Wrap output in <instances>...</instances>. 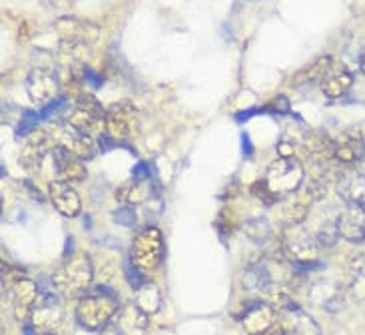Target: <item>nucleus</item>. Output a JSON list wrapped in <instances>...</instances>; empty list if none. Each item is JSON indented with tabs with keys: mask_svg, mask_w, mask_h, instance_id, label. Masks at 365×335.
Segmentation results:
<instances>
[{
	"mask_svg": "<svg viewBox=\"0 0 365 335\" xmlns=\"http://www.w3.org/2000/svg\"><path fill=\"white\" fill-rule=\"evenodd\" d=\"M54 30L60 36L62 46L70 50V52L92 46L100 36L98 26H94L92 22H86V20L72 19V16H64V19L56 20Z\"/></svg>",
	"mask_w": 365,
	"mask_h": 335,
	"instance_id": "obj_7",
	"label": "nucleus"
},
{
	"mask_svg": "<svg viewBox=\"0 0 365 335\" xmlns=\"http://www.w3.org/2000/svg\"><path fill=\"white\" fill-rule=\"evenodd\" d=\"M164 236L158 227H146L138 232L130 246V266H134L144 276L156 272L164 259Z\"/></svg>",
	"mask_w": 365,
	"mask_h": 335,
	"instance_id": "obj_4",
	"label": "nucleus"
},
{
	"mask_svg": "<svg viewBox=\"0 0 365 335\" xmlns=\"http://www.w3.org/2000/svg\"><path fill=\"white\" fill-rule=\"evenodd\" d=\"M365 156V140L359 130H347L336 140V162L341 168H354Z\"/></svg>",
	"mask_w": 365,
	"mask_h": 335,
	"instance_id": "obj_20",
	"label": "nucleus"
},
{
	"mask_svg": "<svg viewBox=\"0 0 365 335\" xmlns=\"http://www.w3.org/2000/svg\"><path fill=\"white\" fill-rule=\"evenodd\" d=\"M277 321V309L266 302L250 306L242 316V329L247 335H266Z\"/></svg>",
	"mask_w": 365,
	"mask_h": 335,
	"instance_id": "obj_17",
	"label": "nucleus"
},
{
	"mask_svg": "<svg viewBox=\"0 0 365 335\" xmlns=\"http://www.w3.org/2000/svg\"><path fill=\"white\" fill-rule=\"evenodd\" d=\"M334 64V58L331 56H319L314 62H309L306 68H302L294 76V84L296 86H307V84H316V82H322L324 74L327 72V68Z\"/></svg>",
	"mask_w": 365,
	"mask_h": 335,
	"instance_id": "obj_27",
	"label": "nucleus"
},
{
	"mask_svg": "<svg viewBox=\"0 0 365 335\" xmlns=\"http://www.w3.org/2000/svg\"><path fill=\"white\" fill-rule=\"evenodd\" d=\"M257 112H262V110L252 108V110H247V112H240V114H236V120L237 122H247V118H252V116L257 114Z\"/></svg>",
	"mask_w": 365,
	"mask_h": 335,
	"instance_id": "obj_40",
	"label": "nucleus"
},
{
	"mask_svg": "<svg viewBox=\"0 0 365 335\" xmlns=\"http://www.w3.org/2000/svg\"><path fill=\"white\" fill-rule=\"evenodd\" d=\"M66 124L88 136H100L106 126V110L90 94H80L66 116Z\"/></svg>",
	"mask_w": 365,
	"mask_h": 335,
	"instance_id": "obj_6",
	"label": "nucleus"
},
{
	"mask_svg": "<svg viewBox=\"0 0 365 335\" xmlns=\"http://www.w3.org/2000/svg\"><path fill=\"white\" fill-rule=\"evenodd\" d=\"M132 177H134V182H148V177H150L148 166H146L144 162H140L138 166L132 170Z\"/></svg>",
	"mask_w": 365,
	"mask_h": 335,
	"instance_id": "obj_38",
	"label": "nucleus"
},
{
	"mask_svg": "<svg viewBox=\"0 0 365 335\" xmlns=\"http://www.w3.org/2000/svg\"><path fill=\"white\" fill-rule=\"evenodd\" d=\"M337 194L346 204L365 206V176L354 168H344L336 180Z\"/></svg>",
	"mask_w": 365,
	"mask_h": 335,
	"instance_id": "obj_23",
	"label": "nucleus"
},
{
	"mask_svg": "<svg viewBox=\"0 0 365 335\" xmlns=\"http://www.w3.org/2000/svg\"><path fill=\"white\" fill-rule=\"evenodd\" d=\"M64 321V311L60 304L52 296H44L40 304L34 307L32 316H30V326L36 329V334H56Z\"/></svg>",
	"mask_w": 365,
	"mask_h": 335,
	"instance_id": "obj_12",
	"label": "nucleus"
},
{
	"mask_svg": "<svg viewBox=\"0 0 365 335\" xmlns=\"http://www.w3.org/2000/svg\"><path fill=\"white\" fill-rule=\"evenodd\" d=\"M122 335H146L150 327V316L144 314L134 302L128 306L120 307L116 316L112 319V324Z\"/></svg>",
	"mask_w": 365,
	"mask_h": 335,
	"instance_id": "obj_21",
	"label": "nucleus"
},
{
	"mask_svg": "<svg viewBox=\"0 0 365 335\" xmlns=\"http://www.w3.org/2000/svg\"><path fill=\"white\" fill-rule=\"evenodd\" d=\"M347 267H349V272L354 274L356 277L365 276V246L364 242L361 244H357V247L351 252V256H349V262H347Z\"/></svg>",
	"mask_w": 365,
	"mask_h": 335,
	"instance_id": "obj_34",
	"label": "nucleus"
},
{
	"mask_svg": "<svg viewBox=\"0 0 365 335\" xmlns=\"http://www.w3.org/2000/svg\"><path fill=\"white\" fill-rule=\"evenodd\" d=\"M52 168H54V174L56 180L62 182H68V184H78L84 182L88 172H86V164L84 160L74 156L72 152H68L62 146H56L52 152Z\"/></svg>",
	"mask_w": 365,
	"mask_h": 335,
	"instance_id": "obj_14",
	"label": "nucleus"
},
{
	"mask_svg": "<svg viewBox=\"0 0 365 335\" xmlns=\"http://www.w3.org/2000/svg\"><path fill=\"white\" fill-rule=\"evenodd\" d=\"M58 88V78H56V74L52 70H30L29 78H26V92H29V98L34 104H38L40 108L48 106L52 100H56Z\"/></svg>",
	"mask_w": 365,
	"mask_h": 335,
	"instance_id": "obj_10",
	"label": "nucleus"
},
{
	"mask_svg": "<svg viewBox=\"0 0 365 335\" xmlns=\"http://www.w3.org/2000/svg\"><path fill=\"white\" fill-rule=\"evenodd\" d=\"M46 335H56V334H46Z\"/></svg>",
	"mask_w": 365,
	"mask_h": 335,
	"instance_id": "obj_43",
	"label": "nucleus"
},
{
	"mask_svg": "<svg viewBox=\"0 0 365 335\" xmlns=\"http://www.w3.org/2000/svg\"><path fill=\"white\" fill-rule=\"evenodd\" d=\"M140 130V118L136 108L130 102H116L106 110V126L104 132L114 142L134 138Z\"/></svg>",
	"mask_w": 365,
	"mask_h": 335,
	"instance_id": "obj_8",
	"label": "nucleus"
},
{
	"mask_svg": "<svg viewBox=\"0 0 365 335\" xmlns=\"http://www.w3.org/2000/svg\"><path fill=\"white\" fill-rule=\"evenodd\" d=\"M120 309L114 292L98 289L94 294H86L78 299L76 306V321L86 331H102L112 324V319Z\"/></svg>",
	"mask_w": 365,
	"mask_h": 335,
	"instance_id": "obj_2",
	"label": "nucleus"
},
{
	"mask_svg": "<svg viewBox=\"0 0 365 335\" xmlns=\"http://www.w3.org/2000/svg\"><path fill=\"white\" fill-rule=\"evenodd\" d=\"M252 196L256 197L257 202H262L264 206H276V204H279L282 200L269 190V186H267L266 180H259V182H256L254 186H252Z\"/></svg>",
	"mask_w": 365,
	"mask_h": 335,
	"instance_id": "obj_32",
	"label": "nucleus"
},
{
	"mask_svg": "<svg viewBox=\"0 0 365 335\" xmlns=\"http://www.w3.org/2000/svg\"><path fill=\"white\" fill-rule=\"evenodd\" d=\"M48 197L52 206L56 207V212L64 217H76L82 210V200L78 192L70 186L68 182L54 180L48 186Z\"/></svg>",
	"mask_w": 365,
	"mask_h": 335,
	"instance_id": "obj_19",
	"label": "nucleus"
},
{
	"mask_svg": "<svg viewBox=\"0 0 365 335\" xmlns=\"http://www.w3.org/2000/svg\"><path fill=\"white\" fill-rule=\"evenodd\" d=\"M118 257L114 256L112 252H98L96 256L92 257V267H94V279H98L102 284H110L116 272H118Z\"/></svg>",
	"mask_w": 365,
	"mask_h": 335,
	"instance_id": "obj_28",
	"label": "nucleus"
},
{
	"mask_svg": "<svg viewBox=\"0 0 365 335\" xmlns=\"http://www.w3.org/2000/svg\"><path fill=\"white\" fill-rule=\"evenodd\" d=\"M317 246L319 247H334L339 239V230H337V220H326L316 227L314 232Z\"/></svg>",
	"mask_w": 365,
	"mask_h": 335,
	"instance_id": "obj_31",
	"label": "nucleus"
},
{
	"mask_svg": "<svg viewBox=\"0 0 365 335\" xmlns=\"http://www.w3.org/2000/svg\"><path fill=\"white\" fill-rule=\"evenodd\" d=\"M82 78L86 80V84H90L92 88H100L102 84H104V78L96 74L92 68H84L82 70Z\"/></svg>",
	"mask_w": 365,
	"mask_h": 335,
	"instance_id": "obj_37",
	"label": "nucleus"
},
{
	"mask_svg": "<svg viewBox=\"0 0 365 335\" xmlns=\"http://www.w3.org/2000/svg\"><path fill=\"white\" fill-rule=\"evenodd\" d=\"M56 144L62 146V148H66L68 152H72L74 156H78V158H82L84 162L94 158L96 152H98V146H96L94 136H88V134H84V132H80V130L72 128L66 122L60 126L58 134H56Z\"/></svg>",
	"mask_w": 365,
	"mask_h": 335,
	"instance_id": "obj_13",
	"label": "nucleus"
},
{
	"mask_svg": "<svg viewBox=\"0 0 365 335\" xmlns=\"http://www.w3.org/2000/svg\"><path fill=\"white\" fill-rule=\"evenodd\" d=\"M246 236L257 244V246H267L272 239H274V227L269 226V222H267L266 217H256V220H250L246 222Z\"/></svg>",
	"mask_w": 365,
	"mask_h": 335,
	"instance_id": "obj_29",
	"label": "nucleus"
},
{
	"mask_svg": "<svg viewBox=\"0 0 365 335\" xmlns=\"http://www.w3.org/2000/svg\"><path fill=\"white\" fill-rule=\"evenodd\" d=\"M317 200L314 194L307 190V186H302L296 194L287 196L282 200V220L286 226L292 224H304V220L309 216V210L316 204Z\"/></svg>",
	"mask_w": 365,
	"mask_h": 335,
	"instance_id": "obj_18",
	"label": "nucleus"
},
{
	"mask_svg": "<svg viewBox=\"0 0 365 335\" xmlns=\"http://www.w3.org/2000/svg\"><path fill=\"white\" fill-rule=\"evenodd\" d=\"M337 230L339 237L351 244L365 242V206L346 204V207L337 214Z\"/></svg>",
	"mask_w": 365,
	"mask_h": 335,
	"instance_id": "obj_15",
	"label": "nucleus"
},
{
	"mask_svg": "<svg viewBox=\"0 0 365 335\" xmlns=\"http://www.w3.org/2000/svg\"><path fill=\"white\" fill-rule=\"evenodd\" d=\"M279 252L287 262L294 264V267H312L319 257L316 237L307 232L304 224L284 226V232L279 234Z\"/></svg>",
	"mask_w": 365,
	"mask_h": 335,
	"instance_id": "obj_3",
	"label": "nucleus"
},
{
	"mask_svg": "<svg viewBox=\"0 0 365 335\" xmlns=\"http://www.w3.org/2000/svg\"><path fill=\"white\" fill-rule=\"evenodd\" d=\"M359 68H361V72L365 74V52L361 54V58H359Z\"/></svg>",
	"mask_w": 365,
	"mask_h": 335,
	"instance_id": "obj_42",
	"label": "nucleus"
},
{
	"mask_svg": "<svg viewBox=\"0 0 365 335\" xmlns=\"http://www.w3.org/2000/svg\"><path fill=\"white\" fill-rule=\"evenodd\" d=\"M56 138L50 136L48 132L44 130H34L30 136H26L24 144H22V150H20V164L22 168L29 172V174H34L38 172L44 160L52 156V152L56 148Z\"/></svg>",
	"mask_w": 365,
	"mask_h": 335,
	"instance_id": "obj_9",
	"label": "nucleus"
},
{
	"mask_svg": "<svg viewBox=\"0 0 365 335\" xmlns=\"http://www.w3.org/2000/svg\"><path fill=\"white\" fill-rule=\"evenodd\" d=\"M264 112H272V114H289L292 112V108H289V100L286 98V96H277V98H274L269 104H267L266 108H264Z\"/></svg>",
	"mask_w": 365,
	"mask_h": 335,
	"instance_id": "obj_35",
	"label": "nucleus"
},
{
	"mask_svg": "<svg viewBox=\"0 0 365 335\" xmlns=\"http://www.w3.org/2000/svg\"><path fill=\"white\" fill-rule=\"evenodd\" d=\"M116 197H118L120 202L128 204V206L142 204L144 200H148V187H146V182L124 184L120 190H116Z\"/></svg>",
	"mask_w": 365,
	"mask_h": 335,
	"instance_id": "obj_30",
	"label": "nucleus"
},
{
	"mask_svg": "<svg viewBox=\"0 0 365 335\" xmlns=\"http://www.w3.org/2000/svg\"><path fill=\"white\" fill-rule=\"evenodd\" d=\"M351 84H354L351 72H349L344 64H337V62H334V64L327 68V72L324 74V78L319 82L322 92L326 94L327 98L331 100L341 98L344 94H347V90L351 88Z\"/></svg>",
	"mask_w": 365,
	"mask_h": 335,
	"instance_id": "obj_24",
	"label": "nucleus"
},
{
	"mask_svg": "<svg viewBox=\"0 0 365 335\" xmlns=\"http://www.w3.org/2000/svg\"><path fill=\"white\" fill-rule=\"evenodd\" d=\"M64 104H66V98H56L50 102L48 106H44V108L40 110V120H48L52 114H56L58 110L64 108Z\"/></svg>",
	"mask_w": 365,
	"mask_h": 335,
	"instance_id": "obj_36",
	"label": "nucleus"
},
{
	"mask_svg": "<svg viewBox=\"0 0 365 335\" xmlns=\"http://www.w3.org/2000/svg\"><path fill=\"white\" fill-rule=\"evenodd\" d=\"M134 304L148 316H154L158 314L160 307H162V294H160V287L150 282V279H144L136 289H134Z\"/></svg>",
	"mask_w": 365,
	"mask_h": 335,
	"instance_id": "obj_26",
	"label": "nucleus"
},
{
	"mask_svg": "<svg viewBox=\"0 0 365 335\" xmlns=\"http://www.w3.org/2000/svg\"><path fill=\"white\" fill-rule=\"evenodd\" d=\"M112 220L120 224V226L124 227H134L136 226V222H138V214H136V210L134 206H120L118 210H114L112 212Z\"/></svg>",
	"mask_w": 365,
	"mask_h": 335,
	"instance_id": "obj_33",
	"label": "nucleus"
},
{
	"mask_svg": "<svg viewBox=\"0 0 365 335\" xmlns=\"http://www.w3.org/2000/svg\"><path fill=\"white\" fill-rule=\"evenodd\" d=\"M302 150L306 152L307 158L314 160L319 166L336 160V140L317 130H312L302 136Z\"/></svg>",
	"mask_w": 365,
	"mask_h": 335,
	"instance_id": "obj_22",
	"label": "nucleus"
},
{
	"mask_svg": "<svg viewBox=\"0 0 365 335\" xmlns=\"http://www.w3.org/2000/svg\"><path fill=\"white\" fill-rule=\"evenodd\" d=\"M277 321L286 335H322L314 317L299 309L296 304L277 309Z\"/></svg>",
	"mask_w": 365,
	"mask_h": 335,
	"instance_id": "obj_16",
	"label": "nucleus"
},
{
	"mask_svg": "<svg viewBox=\"0 0 365 335\" xmlns=\"http://www.w3.org/2000/svg\"><path fill=\"white\" fill-rule=\"evenodd\" d=\"M100 335H122V334H120L118 329H116L114 326H108V327H104V329L100 331Z\"/></svg>",
	"mask_w": 365,
	"mask_h": 335,
	"instance_id": "obj_41",
	"label": "nucleus"
},
{
	"mask_svg": "<svg viewBox=\"0 0 365 335\" xmlns=\"http://www.w3.org/2000/svg\"><path fill=\"white\" fill-rule=\"evenodd\" d=\"M351 294L357 299H365V276L356 277V282H354V286H351Z\"/></svg>",
	"mask_w": 365,
	"mask_h": 335,
	"instance_id": "obj_39",
	"label": "nucleus"
},
{
	"mask_svg": "<svg viewBox=\"0 0 365 335\" xmlns=\"http://www.w3.org/2000/svg\"><path fill=\"white\" fill-rule=\"evenodd\" d=\"M304 180H306V168L296 156L277 158L267 166V186L279 200L296 194L297 190L304 186Z\"/></svg>",
	"mask_w": 365,
	"mask_h": 335,
	"instance_id": "obj_5",
	"label": "nucleus"
},
{
	"mask_svg": "<svg viewBox=\"0 0 365 335\" xmlns=\"http://www.w3.org/2000/svg\"><path fill=\"white\" fill-rule=\"evenodd\" d=\"M92 279H94L92 259L88 256H74L54 269L50 284L60 296L80 299L86 296L88 287L92 286Z\"/></svg>",
	"mask_w": 365,
	"mask_h": 335,
	"instance_id": "obj_1",
	"label": "nucleus"
},
{
	"mask_svg": "<svg viewBox=\"0 0 365 335\" xmlns=\"http://www.w3.org/2000/svg\"><path fill=\"white\" fill-rule=\"evenodd\" d=\"M9 287L10 296H12V306H14V317L19 321H26L32 316L34 307L38 306L40 299H42L38 284L30 277H22Z\"/></svg>",
	"mask_w": 365,
	"mask_h": 335,
	"instance_id": "obj_11",
	"label": "nucleus"
},
{
	"mask_svg": "<svg viewBox=\"0 0 365 335\" xmlns=\"http://www.w3.org/2000/svg\"><path fill=\"white\" fill-rule=\"evenodd\" d=\"M312 302L319 307H326L327 311L336 314L339 307L344 306V292L334 284H316L309 289Z\"/></svg>",
	"mask_w": 365,
	"mask_h": 335,
	"instance_id": "obj_25",
	"label": "nucleus"
}]
</instances>
